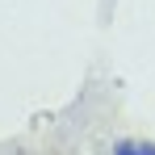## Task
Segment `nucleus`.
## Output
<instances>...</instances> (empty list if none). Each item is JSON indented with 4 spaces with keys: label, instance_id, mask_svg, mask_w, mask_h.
<instances>
[{
    "label": "nucleus",
    "instance_id": "obj_1",
    "mask_svg": "<svg viewBox=\"0 0 155 155\" xmlns=\"http://www.w3.org/2000/svg\"><path fill=\"white\" fill-rule=\"evenodd\" d=\"M113 155H143V151H138V143H126V138H122V143L113 147Z\"/></svg>",
    "mask_w": 155,
    "mask_h": 155
},
{
    "label": "nucleus",
    "instance_id": "obj_2",
    "mask_svg": "<svg viewBox=\"0 0 155 155\" xmlns=\"http://www.w3.org/2000/svg\"><path fill=\"white\" fill-rule=\"evenodd\" d=\"M138 151H143V155H155V143H151V138H147V143H138Z\"/></svg>",
    "mask_w": 155,
    "mask_h": 155
}]
</instances>
